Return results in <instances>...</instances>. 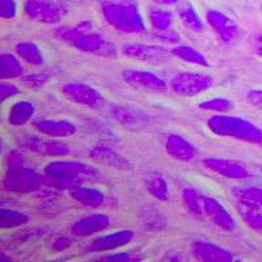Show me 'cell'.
<instances>
[{
  "mask_svg": "<svg viewBox=\"0 0 262 262\" xmlns=\"http://www.w3.org/2000/svg\"><path fill=\"white\" fill-rule=\"evenodd\" d=\"M45 176L50 184L60 190H71L79 185L101 179V170L86 163L71 160H55L48 164Z\"/></svg>",
  "mask_w": 262,
  "mask_h": 262,
  "instance_id": "6da1fadb",
  "label": "cell"
},
{
  "mask_svg": "<svg viewBox=\"0 0 262 262\" xmlns=\"http://www.w3.org/2000/svg\"><path fill=\"white\" fill-rule=\"evenodd\" d=\"M207 127L217 137L233 138L240 142L252 144L262 143V130L250 121L240 117L216 114L210 117Z\"/></svg>",
  "mask_w": 262,
  "mask_h": 262,
  "instance_id": "7a4b0ae2",
  "label": "cell"
},
{
  "mask_svg": "<svg viewBox=\"0 0 262 262\" xmlns=\"http://www.w3.org/2000/svg\"><path fill=\"white\" fill-rule=\"evenodd\" d=\"M101 12L107 24L122 33H140L146 30V24L139 9L130 2H102Z\"/></svg>",
  "mask_w": 262,
  "mask_h": 262,
  "instance_id": "3957f363",
  "label": "cell"
},
{
  "mask_svg": "<svg viewBox=\"0 0 262 262\" xmlns=\"http://www.w3.org/2000/svg\"><path fill=\"white\" fill-rule=\"evenodd\" d=\"M214 84L211 75L203 72H181L174 75L169 81L173 93L182 97H194L210 90Z\"/></svg>",
  "mask_w": 262,
  "mask_h": 262,
  "instance_id": "277c9868",
  "label": "cell"
},
{
  "mask_svg": "<svg viewBox=\"0 0 262 262\" xmlns=\"http://www.w3.org/2000/svg\"><path fill=\"white\" fill-rule=\"evenodd\" d=\"M43 184V177L34 169L13 167L4 177V189L13 193H32L38 190Z\"/></svg>",
  "mask_w": 262,
  "mask_h": 262,
  "instance_id": "5b68a950",
  "label": "cell"
},
{
  "mask_svg": "<svg viewBox=\"0 0 262 262\" xmlns=\"http://www.w3.org/2000/svg\"><path fill=\"white\" fill-rule=\"evenodd\" d=\"M25 13L28 17L42 24L55 25L64 16V8L54 0H27Z\"/></svg>",
  "mask_w": 262,
  "mask_h": 262,
  "instance_id": "8992f818",
  "label": "cell"
},
{
  "mask_svg": "<svg viewBox=\"0 0 262 262\" xmlns=\"http://www.w3.org/2000/svg\"><path fill=\"white\" fill-rule=\"evenodd\" d=\"M122 79L126 84L139 91L163 93L168 90L167 81L155 72L147 71V70H125V71H122Z\"/></svg>",
  "mask_w": 262,
  "mask_h": 262,
  "instance_id": "52a82bcc",
  "label": "cell"
},
{
  "mask_svg": "<svg viewBox=\"0 0 262 262\" xmlns=\"http://www.w3.org/2000/svg\"><path fill=\"white\" fill-rule=\"evenodd\" d=\"M60 91L70 101L81 105V106L98 109L105 104L104 96L90 84L74 81V83L64 84Z\"/></svg>",
  "mask_w": 262,
  "mask_h": 262,
  "instance_id": "ba28073f",
  "label": "cell"
},
{
  "mask_svg": "<svg viewBox=\"0 0 262 262\" xmlns=\"http://www.w3.org/2000/svg\"><path fill=\"white\" fill-rule=\"evenodd\" d=\"M202 164L206 169L229 180H245L252 177V173L242 161L219 158H205L202 160Z\"/></svg>",
  "mask_w": 262,
  "mask_h": 262,
  "instance_id": "9c48e42d",
  "label": "cell"
},
{
  "mask_svg": "<svg viewBox=\"0 0 262 262\" xmlns=\"http://www.w3.org/2000/svg\"><path fill=\"white\" fill-rule=\"evenodd\" d=\"M122 54L131 59L143 60V62L161 63L169 60L173 55L172 50L158 45H146V43H127L122 48Z\"/></svg>",
  "mask_w": 262,
  "mask_h": 262,
  "instance_id": "30bf717a",
  "label": "cell"
},
{
  "mask_svg": "<svg viewBox=\"0 0 262 262\" xmlns=\"http://www.w3.org/2000/svg\"><path fill=\"white\" fill-rule=\"evenodd\" d=\"M72 45L84 53L96 54V55L107 58L117 57L116 45H113L111 41H107L104 36L98 33H86L84 36L79 37L78 39H75Z\"/></svg>",
  "mask_w": 262,
  "mask_h": 262,
  "instance_id": "8fae6325",
  "label": "cell"
},
{
  "mask_svg": "<svg viewBox=\"0 0 262 262\" xmlns=\"http://www.w3.org/2000/svg\"><path fill=\"white\" fill-rule=\"evenodd\" d=\"M23 146L30 151L48 156H67L71 154V149L63 142L54 140L50 137H37V135H27L23 138Z\"/></svg>",
  "mask_w": 262,
  "mask_h": 262,
  "instance_id": "7c38bea8",
  "label": "cell"
},
{
  "mask_svg": "<svg viewBox=\"0 0 262 262\" xmlns=\"http://www.w3.org/2000/svg\"><path fill=\"white\" fill-rule=\"evenodd\" d=\"M203 207H205L206 216L223 231H233L236 228V221L232 215L229 214L228 210L212 196H205L203 198Z\"/></svg>",
  "mask_w": 262,
  "mask_h": 262,
  "instance_id": "4fadbf2b",
  "label": "cell"
},
{
  "mask_svg": "<svg viewBox=\"0 0 262 262\" xmlns=\"http://www.w3.org/2000/svg\"><path fill=\"white\" fill-rule=\"evenodd\" d=\"M206 20L211 27V29L216 33L219 39L223 42H231L238 36V25L235 21L223 12L211 9L206 13Z\"/></svg>",
  "mask_w": 262,
  "mask_h": 262,
  "instance_id": "5bb4252c",
  "label": "cell"
},
{
  "mask_svg": "<svg viewBox=\"0 0 262 262\" xmlns=\"http://www.w3.org/2000/svg\"><path fill=\"white\" fill-rule=\"evenodd\" d=\"M33 127L50 138H69L76 134V126L69 119L39 118L33 121Z\"/></svg>",
  "mask_w": 262,
  "mask_h": 262,
  "instance_id": "9a60e30c",
  "label": "cell"
},
{
  "mask_svg": "<svg viewBox=\"0 0 262 262\" xmlns=\"http://www.w3.org/2000/svg\"><path fill=\"white\" fill-rule=\"evenodd\" d=\"M191 253L196 259L206 262H231L235 259L233 254L226 248L203 240L193 243Z\"/></svg>",
  "mask_w": 262,
  "mask_h": 262,
  "instance_id": "2e32d148",
  "label": "cell"
},
{
  "mask_svg": "<svg viewBox=\"0 0 262 262\" xmlns=\"http://www.w3.org/2000/svg\"><path fill=\"white\" fill-rule=\"evenodd\" d=\"M134 240V232L130 229H121L95 238L90 244L91 252H109L126 247Z\"/></svg>",
  "mask_w": 262,
  "mask_h": 262,
  "instance_id": "e0dca14e",
  "label": "cell"
},
{
  "mask_svg": "<svg viewBox=\"0 0 262 262\" xmlns=\"http://www.w3.org/2000/svg\"><path fill=\"white\" fill-rule=\"evenodd\" d=\"M112 219L106 214H93L90 216L81 217L72 226V233L79 237H86L96 233H100L109 228Z\"/></svg>",
  "mask_w": 262,
  "mask_h": 262,
  "instance_id": "ac0fdd59",
  "label": "cell"
},
{
  "mask_svg": "<svg viewBox=\"0 0 262 262\" xmlns=\"http://www.w3.org/2000/svg\"><path fill=\"white\" fill-rule=\"evenodd\" d=\"M165 152L180 161H191L196 156V149L186 138L179 134L168 135L165 140Z\"/></svg>",
  "mask_w": 262,
  "mask_h": 262,
  "instance_id": "d6986e66",
  "label": "cell"
},
{
  "mask_svg": "<svg viewBox=\"0 0 262 262\" xmlns=\"http://www.w3.org/2000/svg\"><path fill=\"white\" fill-rule=\"evenodd\" d=\"M91 158L102 164L111 165V167L119 168V169H130L131 164L126 158H123L119 152L112 148L109 144L100 143L91 149Z\"/></svg>",
  "mask_w": 262,
  "mask_h": 262,
  "instance_id": "ffe728a7",
  "label": "cell"
},
{
  "mask_svg": "<svg viewBox=\"0 0 262 262\" xmlns=\"http://www.w3.org/2000/svg\"><path fill=\"white\" fill-rule=\"evenodd\" d=\"M70 195L84 207L97 209L105 202V193L97 188L79 185L70 190Z\"/></svg>",
  "mask_w": 262,
  "mask_h": 262,
  "instance_id": "44dd1931",
  "label": "cell"
},
{
  "mask_svg": "<svg viewBox=\"0 0 262 262\" xmlns=\"http://www.w3.org/2000/svg\"><path fill=\"white\" fill-rule=\"evenodd\" d=\"M25 69L21 64L20 58H16L13 54L4 53L0 57V79L9 80L24 76Z\"/></svg>",
  "mask_w": 262,
  "mask_h": 262,
  "instance_id": "7402d4cb",
  "label": "cell"
},
{
  "mask_svg": "<svg viewBox=\"0 0 262 262\" xmlns=\"http://www.w3.org/2000/svg\"><path fill=\"white\" fill-rule=\"evenodd\" d=\"M36 106L29 101H17L9 107L8 122L12 126H24L33 119Z\"/></svg>",
  "mask_w": 262,
  "mask_h": 262,
  "instance_id": "603a6c76",
  "label": "cell"
},
{
  "mask_svg": "<svg viewBox=\"0 0 262 262\" xmlns=\"http://www.w3.org/2000/svg\"><path fill=\"white\" fill-rule=\"evenodd\" d=\"M16 54L21 60L30 66L45 64V57L38 45L33 42H21L16 45Z\"/></svg>",
  "mask_w": 262,
  "mask_h": 262,
  "instance_id": "cb8c5ba5",
  "label": "cell"
},
{
  "mask_svg": "<svg viewBox=\"0 0 262 262\" xmlns=\"http://www.w3.org/2000/svg\"><path fill=\"white\" fill-rule=\"evenodd\" d=\"M203 198L205 196L201 195V193H198L194 188H185L182 191V200H184L185 207L196 219H203L206 216Z\"/></svg>",
  "mask_w": 262,
  "mask_h": 262,
  "instance_id": "d4e9b609",
  "label": "cell"
},
{
  "mask_svg": "<svg viewBox=\"0 0 262 262\" xmlns=\"http://www.w3.org/2000/svg\"><path fill=\"white\" fill-rule=\"evenodd\" d=\"M172 54L176 58H179V59L184 60L186 63H190V64L201 66V67H209L210 66L207 58L201 51L194 49L193 46L179 45L172 49Z\"/></svg>",
  "mask_w": 262,
  "mask_h": 262,
  "instance_id": "484cf974",
  "label": "cell"
},
{
  "mask_svg": "<svg viewBox=\"0 0 262 262\" xmlns=\"http://www.w3.org/2000/svg\"><path fill=\"white\" fill-rule=\"evenodd\" d=\"M92 28L93 24L91 21H81L79 24L72 25V27L59 28V29L55 32V36H57V38L62 39V41L72 43V42H74L75 39H78L79 37L84 36L86 33L92 32Z\"/></svg>",
  "mask_w": 262,
  "mask_h": 262,
  "instance_id": "4316f807",
  "label": "cell"
},
{
  "mask_svg": "<svg viewBox=\"0 0 262 262\" xmlns=\"http://www.w3.org/2000/svg\"><path fill=\"white\" fill-rule=\"evenodd\" d=\"M237 202L254 207L262 211V189L256 186H248V188H236L233 190Z\"/></svg>",
  "mask_w": 262,
  "mask_h": 262,
  "instance_id": "83f0119b",
  "label": "cell"
},
{
  "mask_svg": "<svg viewBox=\"0 0 262 262\" xmlns=\"http://www.w3.org/2000/svg\"><path fill=\"white\" fill-rule=\"evenodd\" d=\"M146 189L156 200L163 201V202L169 200L168 181L163 176H160V174H155V176L149 177L146 182Z\"/></svg>",
  "mask_w": 262,
  "mask_h": 262,
  "instance_id": "f1b7e54d",
  "label": "cell"
},
{
  "mask_svg": "<svg viewBox=\"0 0 262 262\" xmlns=\"http://www.w3.org/2000/svg\"><path fill=\"white\" fill-rule=\"evenodd\" d=\"M179 17L182 21V24L188 29L193 30V32H203L205 30L202 18L200 17L198 12L191 4H186V6L180 9Z\"/></svg>",
  "mask_w": 262,
  "mask_h": 262,
  "instance_id": "f546056e",
  "label": "cell"
},
{
  "mask_svg": "<svg viewBox=\"0 0 262 262\" xmlns=\"http://www.w3.org/2000/svg\"><path fill=\"white\" fill-rule=\"evenodd\" d=\"M238 214L242 215L243 221L247 223L249 228L254 229L257 232L262 233V211L254 207L245 205V203L237 202Z\"/></svg>",
  "mask_w": 262,
  "mask_h": 262,
  "instance_id": "4dcf8cb0",
  "label": "cell"
},
{
  "mask_svg": "<svg viewBox=\"0 0 262 262\" xmlns=\"http://www.w3.org/2000/svg\"><path fill=\"white\" fill-rule=\"evenodd\" d=\"M29 221L30 217L24 212L9 209L0 210V227L2 228H15L18 226H24Z\"/></svg>",
  "mask_w": 262,
  "mask_h": 262,
  "instance_id": "1f68e13d",
  "label": "cell"
},
{
  "mask_svg": "<svg viewBox=\"0 0 262 262\" xmlns=\"http://www.w3.org/2000/svg\"><path fill=\"white\" fill-rule=\"evenodd\" d=\"M149 20L152 27L158 32L170 30V28L173 27V13L165 9H152L149 12Z\"/></svg>",
  "mask_w": 262,
  "mask_h": 262,
  "instance_id": "d6a6232c",
  "label": "cell"
},
{
  "mask_svg": "<svg viewBox=\"0 0 262 262\" xmlns=\"http://www.w3.org/2000/svg\"><path fill=\"white\" fill-rule=\"evenodd\" d=\"M198 106H200L202 111L216 112V113H227V112L232 111L233 104L229 98L214 97L210 98V100H206V101L203 102H200Z\"/></svg>",
  "mask_w": 262,
  "mask_h": 262,
  "instance_id": "836d02e7",
  "label": "cell"
},
{
  "mask_svg": "<svg viewBox=\"0 0 262 262\" xmlns=\"http://www.w3.org/2000/svg\"><path fill=\"white\" fill-rule=\"evenodd\" d=\"M49 80L48 74H29L21 76L20 81L23 85L28 86V88H41L45 85L46 81Z\"/></svg>",
  "mask_w": 262,
  "mask_h": 262,
  "instance_id": "e575fe53",
  "label": "cell"
},
{
  "mask_svg": "<svg viewBox=\"0 0 262 262\" xmlns=\"http://www.w3.org/2000/svg\"><path fill=\"white\" fill-rule=\"evenodd\" d=\"M17 15L16 0H0V16L3 18H15Z\"/></svg>",
  "mask_w": 262,
  "mask_h": 262,
  "instance_id": "d590c367",
  "label": "cell"
},
{
  "mask_svg": "<svg viewBox=\"0 0 262 262\" xmlns=\"http://www.w3.org/2000/svg\"><path fill=\"white\" fill-rule=\"evenodd\" d=\"M18 93H20V90H18L17 85L12 83H7L6 80H2V84H0V100L2 101H7L9 97H13Z\"/></svg>",
  "mask_w": 262,
  "mask_h": 262,
  "instance_id": "8d00e7d4",
  "label": "cell"
},
{
  "mask_svg": "<svg viewBox=\"0 0 262 262\" xmlns=\"http://www.w3.org/2000/svg\"><path fill=\"white\" fill-rule=\"evenodd\" d=\"M156 38L161 39L164 42H168V43H179L180 42V36L177 33L172 32V30H165V32H158L156 34Z\"/></svg>",
  "mask_w": 262,
  "mask_h": 262,
  "instance_id": "74e56055",
  "label": "cell"
},
{
  "mask_svg": "<svg viewBox=\"0 0 262 262\" xmlns=\"http://www.w3.org/2000/svg\"><path fill=\"white\" fill-rule=\"evenodd\" d=\"M247 100L253 106L262 107V90H250L247 93Z\"/></svg>",
  "mask_w": 262,
  "mask_h": 262,
  "instance_id": "f35d334b",
  "label": "cell"
},
{
  "mask_svg": "<svg viewBox=\"0 0 262 262\" xmlns=\"http://www.w3.org/2000/svg\"><path fill=\"white\" fill-rule=\"evenodd\" d=\"M131 254L128 252H125V253H116V254H111V256H107L106 259L107 261H130Z\"/></svg>",
  "mask_w": 262,
  "mask_h": 262,
  "instance_id": "ab89813d",
  "label": "cell"
},
{
  "mask_svg": "<svg viewBox=\"0 0 262 262\" xmlns=\"http://www.w3.org/2000/svg\"><path fill=\"white\" fill-rule=\"evenodd\" d=\"M155 3L161 4V6H173V4H176L179 0H154Z\"/></svg>",
  "mask_w": 262,
  "mask_h": 262,
  "instance_id": "60d3db41",
  "label": "cell"
},
{
  "mask_svg": "<svg viewBox=\"0 0 262 262\" xmlns=\"http://www.w3.org/2000/svg\"><path fill=\"white\" fill-rule=\"evenodd\" d=\"M257 54H258L259 57H262V45H259L258 49H257Z\"/></svg>",
  "mask_w": 262,
  "mask_h": 262,
  "instance_id": "b9f144b4",
  "label": "cell"
},
{
  "mask_svg": "<svg viewBox=\"0 0 262 262\" xmlns=\"http://www.w3.org/2000/svg\"><path fill=\"white\" fill-rule=\"evenodd\" d=\"M258 43H259V45H262V34L258 37Z\"/></svg>",
  "mask_w": 262,
  "mask_h": 262,
  "instance_id": "7bdbcfd3",
  "label": "cell"
},
{
  "mask_svg": "<svg viewBox=\"0 0 262 262\" xmlns=\"http://www.w3.org/2000/svg\"><path fill=\"white\" fill-rule=\"evenodd\" d=\"M261 172H262V167H261Z\"/></svg>",
  "mask_w": 262,
  "mask_h": 262,
  "instance_id": "ee69618b",
  "label": "cell"
}]
</instances>
